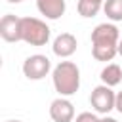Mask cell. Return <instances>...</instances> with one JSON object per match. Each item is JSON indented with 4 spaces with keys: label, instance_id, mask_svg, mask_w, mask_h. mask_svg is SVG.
<instances>
[{
    "label": "cell",
    "instance_id": "1",
    "mask_svg": "<svg viewBox=\"0 0 122 122\" xmlns=\"http://www.w3.org/2000/svg\"><path fill=\"white\" fill-rule=\"evenodd\" d=\"M51 80L59 95L71 97L80 88V69L72 61H59L51 71Z\"/></svg>",
    "mask_w": 122,
    "mask_h": 122
},
{
    "label": "cell",
    "instance_id": "2",
    "mask_svg": "<svg viewBox=\"0 0 122 122\" xmlns=\"http://www.w3.org/2000/svg\"><path fill=\"white\" fill-rule=\"evenodd\" d=\"M50 27L38 17H21V40L30 46H46L50 40Z\"/></svg>",
    "mask_w": 122,
    "mask_h": 122
},
{
    "label": "cell",
    "instance_id": "3",
    "mask_svg": "<svg viewBox=\"0 0 122 122\" xmlns=\"http://www.w3.org/2000/svg\"><path fill=\"white\" fill-rule=\"evenodd\" d=\"M90 103L93 107L95 112L99 114H109L112 109H114V103H116V93L112 92L111 86L107 84H101V86H95L90 93Z\"/></svg>",
    "mask_w": 122,
    "mask_h": 122
},
{
    "label": "cell",
    "instance_id": "4",
    "mask_svg": "<svg viewBox=\"0 0 122 122\" xmlns=\"http://www.w3.org/2000/svg\"><path fill=\"white\" fill-rule=\"evenodd\" d=\"M50 71H51V61L42 53L29 55L23 61V74L29 80H42L44 76H48Z\"/></svg>",
    "mask_w": 122,
    "mask_h": 122
},
{
    "label": "cell",
    "instance_id": "5",
    "mask_svg": "<svg viewBox=\"0 0 122 122\" xmlns=\"http://www.w3.org/2000/svg\"><path fill=\"white\" fill-rule=\"evenodd\" d=\"M50 116L53 122H74V105L67 97L59 95L50 103Z\"/></svg>",
    "mask_w": 122,
    "mask_h": 122
},
{
    "label": "cell",
    "instance_id": "6",
    "mask_svg": "<svg viewBox=\"0 0 122 122\" xmlns=\"http://www.w3.org/2000/svg\"><path fill=\"white\" fill-rule=\"evenodd\" d=\"M120 42V32L118 27L112 23H99L93 30H92V46L93 44H112L118 46Z\"/></svg>",
    "mask_w": 122,
    "mask_h": 122
},
{
    "label": "cell",
    "instance_id": "7",
    "mask_svg": "<svg viewBox=\"0 0 122 122\" xmlns=\"http://www.w3.org/2000/svg\"><path fill=\"white\" fill-rule=\"evenodd\" d=\"M0 36L6 42H21V17L6 13L0 19Z\"/></svg>",
    "mask_w": 122,
    "mask_h": 122
},
{
    "label": "cell",
    "instance_id": "8",
    "mask_svg": "<svg viewBox=\"0 0 122 122\" xmlns=\"http://www.w3.org/2000/svg\"><path fill=\"white\" fill-rule=\"evenodd\" d=\"M76 46H78V40H76L74 34H71V32H61V34L53 40L51 50H53V53H55L57 57L67 59V57H71V55L76 51Z\"/></svg>",
    "mask_w": 122,
    "mask_h": 122
},
{
    "label": "cell",
    "instance_id": "9",
    "mask_svg": "<svg viewBox=\"0 0 122 122\" xmlns=\"http://www.w3.org/2000/svg\"><path fill=\"white\" fill-rule=\"evenodd\" d=\"M36 8L38 11L46 17V19H59L65 10H67V2L65 0H36Z\"/></svg>",
    "mask_w": 122,
    "mask_h": 122
},
{
    "label": "cell",
    "instance_id": "10",
    "mask_svg": "<svg viewBox=\"0 0 122 122\" xmlns=\"http://www.w3.org/2000/svg\"><path fill=\"white\" fill-rule=\"evenodd\" d=\"M99 78H101L103 84H107V86H111V88L118 86L120 80H122V69H120V65H116V63H109L107 67H103Z\"/></svg>",
    "mask_w": 122,
    "mask_h": 122
},
{
    "label": "cell",
    "instance_id": "11",
    "mask_svg": "<svg viewBox=\"0 0 122 122\" xmlns=\"http://www.w3.org/2000/svg\"><path fill=\"white\" fill-rule=\"evenodd\" d=\"M78 13L82 17H95L99 10L103 8V2L99 0H78Z\"/></svg>",
    "mask_w": 122,
    "mask_h": 122
},
{
    "label": "cell",
    "instance_id": "12",
    "mask_svg": "<svg viewBox=\"0 0 122 122\" xmlns=\"http://www.w3.org/2000/svg\"><path fill=\"white\" fill-rule=\"evenodd\" d=\"M103 11L107 19L111 21H122V0H105L103 2Z\"/></svg>",
    "mask_w": 122,
    "mask_h": 122
},
{
    "label": "cell",
    "instance_id": "13",
    "mask_svg": "<svg viewBox=\"0 0 122 122\" xmlns=\"http://www.w3.org/2000/svg\"><path fill=\"white\" fill-rule=\"evenodd\" d=\"M101 118H97V114H93V112H80L76 118H74V122H99Z\"/></svg>",
    "mask_w": 122,
    "mask_h": 122
},
{
    "label": "cell",
    "instance_id": "14",
    "mask_svg": "<svg viewBox=\"0 0 122 122\" xmlns=\"http://www.w3.org/2000/svg\"><path fill=\"white\" fill-rule=\"evenodd\" d=\"M114 109L122 114V92H118V93H116V103H114Z\"/></svg>",
    "mask_w": 122,
    "mask_h": 122
},
{
    "label": "cell",
    "instance_id": "15",
    "mask_svg": "<svg viewBox=\"0 0 122 122\" xmlns=\"http://www.w3.org/2000/svg\"><path fill=\"white\" fill-rule=\"evenodd\" d=\"M99 122H118V120H116V118H112V116H107V114H105Z\"/></svg>",
    "mask_w": 122,
    "mask_h": 122
},
{
    "label": "cell",
    "instance_id": "16",
    "mask_svg": "<svg viewBox=\"0 0 122 122\" xmlns=\"http://www.w3.org/2000/svg\"><path fill=\"white\" fill-rule=\"evenodd\" d=\"M118 55H122V38H120V42H118Z\"/></svg>",
    "mask_w": 122,
    "mask_h": 122
},
{
    "label": "cell",
    "instance_id": "17",
    "mask_svg": "<svg viewBox=\"0 0 122 122\" xmlns=\"http://www.w3.org/2000/svg\"><path fill=\"white\" fill-rule=\"evenodd\" d=\"M6 2H10V4H19V2H23V0H6Z\"/></svg>",
    "mask_w": 122,
    "mask_h": 122
},
{
    "label": "cell",
    "instance_id": "18",
    "mask_svg": "<svg viewBox=\"0 0 122 122\" xmlns=\"http://www.w3.org/2000/svg\"><path fill=\"white\" fill-rule=\"evenodd\" d=\"M6 122H23V120H6Z\"/></svg>",
    "mask_w": 122,
    "mask_h": 122
},
{
    "label": "cell",
    "instance_id": "19",
    "mask_svg": "<svg viewBox=\"0 0 122 122\" xmlns=\"http://www.w3.org/2000/svg\"><path fill=\"white\" fill-rule=\"evenodd\" d=\"M99 2H103V0H99Z\"/></svg>",
    "mask_w": 122,
    "mask_h": 122
}]
</instances>
